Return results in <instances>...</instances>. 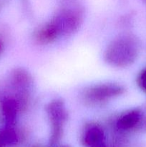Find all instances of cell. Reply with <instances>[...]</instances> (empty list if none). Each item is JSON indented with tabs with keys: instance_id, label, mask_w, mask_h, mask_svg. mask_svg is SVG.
<instances>
[{
	"instance_id": "obj_1",
	"label": "cell",
	"mask_w": 146,
	"mask_h": 147,
	"mask_svg": "<svg viewBox=\"0 0 146 147\" xmlns=\"http://www.w3.org/2000/svg\"><path fill=\"white\" fill-rule=\"evenodd\" d=\"M81 22V16L76 11H61L39 30L37 40L40 43L51 42L59 36L74 32L80 27Z\"/></svg>"
},
{
	"instance_id": "obj_2",
	"label": "cell",
	"mask_w": 146,
	"mask_h": 147,
	"mask_svg": "<svg viewBox=\"0 0 146 147\" xmlns=\"http://www.w3.org/2000/svg\"><path fill=\"white\" fill-rule=\"evenodd\" d=\"M138 53L135 40L123 36L113 40L105 52L106 61L116 67H125L135 60Z\"/></svg>"
},
{
	"instance_id": "obj_3",
	"label": "cell",
	"mask_w": 146,
	"mask_h": 147,
	"mask_svg": "<svg viewBox=\"0 0 146 147\" xmlns=\"http://www.w3.org/2000/svg\"><path fill=\"white\" fill-rule=\"evenodd\" d=\"M47 113L52 123V133L50 139L51 146H54L60 141L62 133V126L67 119V111L61 100L51 102L47 107Z\"/></svg>"
},
{
	"instance_id": "obj_4",
	"label": "cell",
	"mask_w": 146,
	"mask_h": 147,
	"mask_svg": "<svg viewBox=\"0 0 146 147\" xmlns=\"http://www.w3.org/2000/svg\"><path fill=\"white\" fill-rule=\"evenodd\" d=\"M123 92L120 86L114 84H102L93 86L84 93V99L90 103H100L120 96Z\"/></svg>"
},
{
	"instance_id": "obj_5",
	"label": "cell",
	"mask_w": 146,
	"mask_h": 147,
	"mask_svg": "<svg viewBox=\"0 0 146 147\" xmlns=\"http://www.w3.org/2000/svg\"><path fill=\"white\" fill-rule=\"evenodd\" d=\"M143 116L140 111L132 110L122 115L117 121V127L119 130L129 131L141 128Z\"/></svg>"
},
{
	"instance_id": "obj_6",
	"label": "cell",
	"mask_w": 146,
	"mask_h": 147,
	"mask_svg": "<svg viewBox=\"0 0 146 147\" xmlns=\"http://www.w3.org/2000/svg\"><path fill=\"white\" fill-rule=\"evenodd\" d=\"M82 142L86 147H107L104 131L97 125H92L86 129Z\"/></svg>"
},
{
	"instance_id": "obj_7",
	"label": "cell",
	"mask_w": 146,
	"mask_h": 147,
	"mask_svg": "<svg viewBox=\"0 0 146 147\" xmlns=\"http://www.w3.org/2000/svg\"><path fill=\"white\" fill-rule=\"evenodd\" d=\"M139 84L143 90L146 91V70H143L140 74L139 78Z\"/></svg>"
},
{
	"instance_id": "obj_8",
	"label": "cell",
	"mask_w": 146,
	"mask_h": 147,
	"mask_svg": "<svg viewBox=\"0 0 146 147\" xmlns=\"http://www.w3.org/2000/svg\"><path fill=\"white\" fill-rule=\"evenodd\" d=\"M60 147H70V146H67V145H64V146H60Z\"/></svg>"
}]
</instances>
